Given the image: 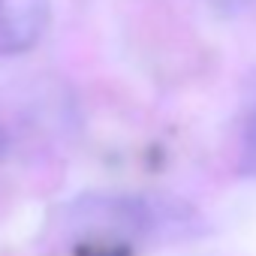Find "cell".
<instances>
[{
	"instance_id": "cell-3",
	"label": "cell",
	"mask_w": 256,
	"mask_h": 256,
	"mask_svg": "<svg viewBox=\"0 0 256 256\" xmlns=\"http://www.w3.org/2000/svg\"><path fill=\"white\" fill-rule=\"evenodd\" d=\"M6 148H10V133H6V124H4V118H0V160H4Z\"/></svg>"
},
{
	"instance_id": "cell-1",
	"label": "cell",
	"mask_w": 256,
	"mask_h": 256,
	"mask_svg": "<svg viewBox=\"0 0 256 256\" xmlns=\"http://www.w3.org/2000/svg\"><path fill=\"white\" fill-rule=\"evenodd\" d=\"M52 24V0H0V58L24 54Z\"/></svg>"
},
{
	"instance_id": "cell-4",
	"label": "cell",
	"mask_w": 256,
	"mask_h": 256,
	"mask_svg": "<svg viewBox=\"0 0 256 256\" xmlns=\"http://www.w3.org/2000/svg\"><path fill=\"white\" fill-rule=\"evenodd\" d=\"M238 4H241V0H226V6H229V10H232V6H238Z\"/></svg>"
},
{
	"instance_id": "cell-2",
	"label": "cell",
	"mask_w": 256,
	"mask_h": 256,
	"mask_svg": "<svg viewBox=\"0 0 256 256\" xmlns=\"http://www.w3.org/2000/svg\"><path fill=\"white\" fill-rule=\"evenodd\" d=\"M241 169L256 178V112L244 124V136H241Z\"/></svg>"
}]
</instances>
